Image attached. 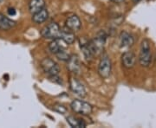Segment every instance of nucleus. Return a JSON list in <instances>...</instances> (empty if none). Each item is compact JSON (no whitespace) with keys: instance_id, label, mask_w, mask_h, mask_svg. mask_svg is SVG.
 <instances>
[{"instance_id":"aec40b11","label":"nucleus","mask_w":156,"mask_h":128,"mask_svg":"<svg viewBox=\"0 0 156 128\" xmlns=\"http://www.w3.org/2000/svg\"><path fill=\"white\" fill-rule=\"evenodd\" d=\"M54 110L57 112H59V113H65L66 112V108L62 105H55Z\"/></svg>"},{"instance_id":"b1692460","label":"nucleus","mask_w":156,"mask_h":128,"mask_svg":"<svg viewBox=\"0 0 156 128\" xmlns=\"http://www.w3.org/2000/svg\"><path fill=\"white\" fill-rule=\"evenodd\" d=\"M3 1H4V0H0V3H2Z\"/></svg>"},{"instance_id":"6e6552de","label":"nucleus","mask_w":156,"mask_h":128,"mask_svg":"<svg viewBox=\"0 0 156 128\" xmlns=\"http://www.w3.org/2000/svg\"><path fill=\"white\" fill-rule=\"evenodd\" d=\"M136 63V56L132 51H127L122 56V64L126 68H132Z\"/></svg>"},{"instance_id":"5701e85b","label":"nucleus","mask_w":156,"mask_h":128,"mask_svg":"<svg viewBox=\"0 0 156 128\" xmlns=\"http://www.w3.org/2000/svg\"><path fill=\"white\" fill-rule=\"evenodd\" d=\"M140 1H142V0H133V2H134V3H135V4L139 3V2H140Z\"/></svg>"},{"instance_id":"dca6fc26","label":"nucleus","mask_w":156,"mask_h":128,"mask_svg":"<svg viewBox=\"0 0 156 128\" xmlns=\"http://www.w3.org/2000/svg\"><path fill=\"white\" fill-rule=\"evenodd\" d=\"M67 121L71 127L85 128L87 126V124L85 123L83 119L74 117V116H69V117H67Z\"/></svg>"},{"instance_id":"6ab92c4d","label":"nucleus","mask_w":156,"mask_h":128,"mask_svg":"<svg viewBox=\"0 0 156 128\" xmlns=\"http://www.w3.org/2000/svg\"><path fill=\"white\" fill-rule=\"evenodd\" d=\"M49 80H50V81H52V82H54V83L59 84V85H62V84H63V82H62V80L61 77H59V76H58V74H57V75L49 76Z\"/></svg>"},{"instance_id":"a211bd4d","label":"nucleus","mask_w":156,"mask_h":128,"mask_svg":"<svg viewBox=\"0 0 156 128\" xmlns=\"http://www.w3.org/2000/svg\"><path fill=\"white\" fill-rule=\"evenodd\" d=\"M55 56H56L59 60H61V61H68V60H69V57H70V55L68 54L67 52H66V50H65V49L58 51L56 54H55Z\"/></svg>"},{"instance_id":"7ed1b4c3","label":"nucleus","mask_w":156,"mask_h":128,"mask_svg":"<svg viewBox=\"0 0 156 128\" xmlns=\"http://www.w3.org/2000/svg\"><path fill=\"white\" fill-rule=\"evenodd\" d=\"M62 29L56 22H50L41 30V35L45 39H58L61 37Z\"/></svg>"},{"instance_id":"423d86ee","label":"nucleus","mask_w":156,"mask_h":128,"mask_svg":"<svg viewBox=\"0 0 156 128\" xmlns=\"http://www.w3.org/2000/svg\"><path fill=\"white\" fill-rule=\"evenodd\" d=\"M112 71V63L109 57L104 55L102 56L99 62V66H98V74L101 78L107 79L108 78L111 74Z\"/></svg>"},{"instance_id":"0eeeda50","label":"nucleus","mask_w":156,"mask_h":128,"mask_svg":"<svg viewBox=\"0 0 156 128\" xmlns=\"http://www.w3.org/2000/svg\"><path fill=\"white\" fill-rule=\"evenodd\" d=\"M69 86H70V89L74 94L78 95L79 97L83 98L86 96L87 93H86V89L84 88V86L82 84L81 81H79L77 79L71 78L69 81Z\"/></svg>"},{"instance_id":"9b49d317","label":"nucleus","mask_w":156,"mask_h":128,"mask_svg":"<svg viewBox=\"0 0 156 128\" xmlns=\"http://www.w3.org/2000/svg\"><path fill=\"white\" fill-rule=\"evenodd\" d=\"M67 62V67L70 72L74 73V74H79L80 73V71H81V64H80V61L78 59L77 56H75V55L70 56Z\"/></svg>"},{"instance_id":"f03ea898","label":"nucleus","mask_w":156,"mask_h":128,"mask_svg":"<svg viewBox=\"0 0 156 128\" xmlns=\"http://www.w3.org/2000/svg\"><path fill=\"white\" fill-rule=\"evenodd\" d=\"M152 61V52H151L150 42L147 39H144L141 42L140 49L139 62L142 67H147Z\"/></svg>"},{"instance_id":"9d476101","label":"nucleus","mask_w":156,"mask_h":128,"mask_svg":"<svg viewBox=\"0 0 156 128\" xmlns=\"http://www.w3.org/2000/svg\"><path fill=\"white\" fill-rule=\"evenodd\" d=\"M134 43V36L127 31H122L120 35V46L122 48H128Z\"/></svg>"},{"instance_id":"ddd939ff","label":"nucleus","mask_w":156,"mask_h":128,"mask_svg":"<svg viewBox=\"0 0 156 128\" xmlns=\"http://www.w3.org/2000/svg\"><path fill=\"white\" fill-rule=\"evenodd\" d=\"M60 39L62 40L66 44H72L76 40V36H75V34L72 30H70L67 27H65V28L62 29Z\"/></svg>"},{"instance_id":"4be33fe9","label":"nucleus","mask_w":156,"mask_h":128,"mask_svg":"<svg viewBox=\"0 0 156 128\" xmlns=\"http://www.w3.org/2000/svg\"><path fill=\"white\" fill-rule=\"evenodd\" d=\"M110 1H112L113 3H115V4H121V3L124 2V0H110Z\"/></svg>"},{"instance_id":"20e7f679","label":"nucleus","mask_w":156,"mask_h":128,"mask_svg":"<svg viewBox=\"0 0 156 128\" xmlns=\"http://www.w3.org/2000/svg\"><path fill=\"white\" fill-rule=\"evenodd\" d=\"M70 107L73 112L82 115H89L93 111L92 106L83 100H74L70 104Z\"/></svg>"},{"instance_id":"412c9836","label":"nucleus","mask_w":156,"mask_h":128,"mask_svg":"<svg viewBox=\"0 0 156 128\" xmlns=\"http://www.w3.org/2000/svg\"><path fill=\"white\" fill-rule=\"evenodd\" d=\"M7 11H8V14L10 16H15L17 14V11H16V10L14 8H9Z\"/></svg>"},{"instance_id":"4468645a","label":"nucleus","mask_w":156,"mask_h":128,"mask_svg":"<svg viewBox=\"0 0 156 128\" xmlns=\"http://www.w3.org/2000/svg\"><path fill=\"white\" fill-rule=\"evenodd\" d=\"M48 17H49V11H47V9L44 8L41 11L32 14V21L35 23L40 24L42 22H45L48 19Z\"/></svg>"},{"instance_id":"f257e3e1","label":"nucleus","mask_w":156,"mask_h":128,"mask_svg":"<svg viewBox=\"0 0 156 128\" xmlns=\"http://www.w3.org/2000/svg\"><path fill=\"white\" fill-rule=\"evenodd\" d=\"M107 34L104 30H100L96 34L95 38L89 40L88 44L93 56H97L102 53V50L104 49V46L106 43Z\"/></svg>"},{"instance_id":"f3484780","label":"nucleus","mask_w":156,"mask_h":128,"mask_svg":"<svg viewBox=\"0 0 156 128\" xmlns=\"http://www.w3.org/2000/svg\"><path fill=\"white\" fill-rule=\"evenodd\" d=\"M62 43H64V42L62 39H60V38L52 40L51 43H50V45H49V49H50V51L55 55V54H56L58 51L65 49V46L62 44Z\"/></svg>"},{"instance_id":"1a4fd4ad","label":"nucleus","mask_w":156,"mask_h":128,"mask_svg":"<svg viewBox=\"0 0 156 128\" xmlns=\"http://www.w3.org/2000/svg\"><path fill=\"white\" fill-rule=\"evenodd\" d=\"M65 27L72 30L73 32L78 31L82 27V22H81L80 18L76 15H72V16L69 17L65 22Z\"/></svg>"},{"instance_id":"2eb2a0df","label":"nucleus","mask_w":156,"mask_h":128,"mask_svg":"<svg viewBox=\"0 0 156 128\" xmlns=\"http://www.w3.org/2000/svg\"><path fill=\"white\" fill-rule=\"evenodd\" d=\"M45 7L44 0H30L29 3V10L31 14L41 11Z\"/></svg>"},{"instance_id":"f8f14e48","label":"nucleus","mask_w":156,"mask_h":128,"mask_svg":"<svg viewBox=\"0 0 156 128\" xmlns=\"http://www.w3.org/2000/svg\"><path fill=\"white\" fill-rule=\"evenodd\" d=\"M16 26V22L0 13V30H10Z\"/></svg>"},{"instance_id":"39448f33","label":"nucleus","mask_w":156,"mask_h":128,"mask_svg":"<svg viewBox=\"0 0 156 128\" xmlns=\"http://www.w3.org/2000/svg\"><path fill=\"white\" fill-rule=\"evenodd\" d=\"M41 67L43 71L48 75V77L52 75H57L60 72V67L58 64L49 57L44 58L41 61Z\"/></svg>"}]
</instances>
